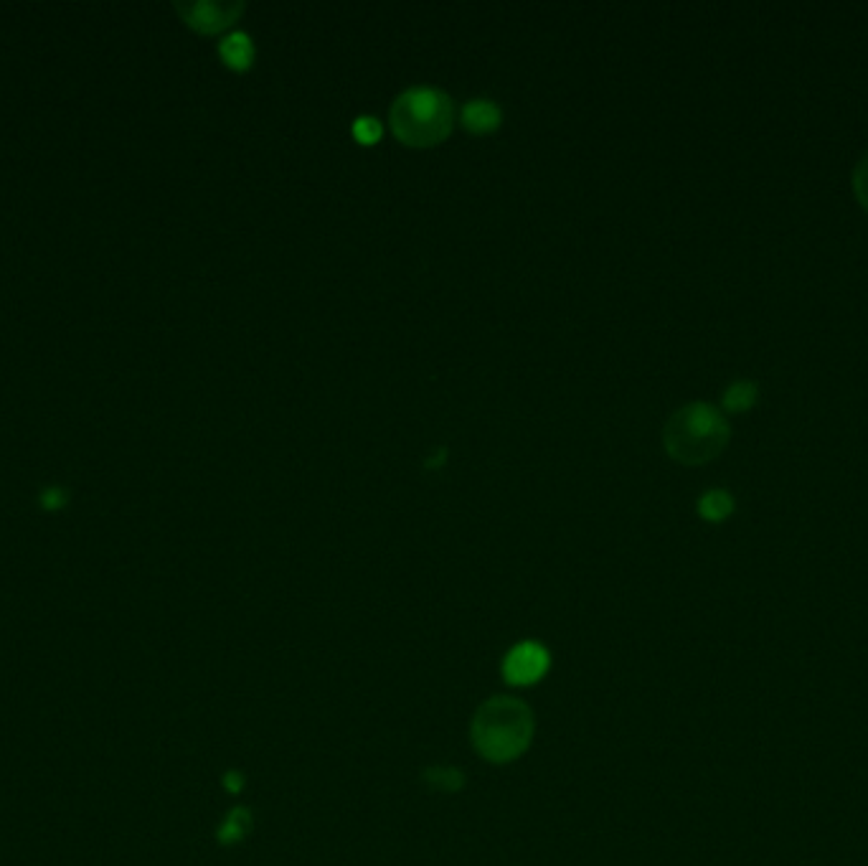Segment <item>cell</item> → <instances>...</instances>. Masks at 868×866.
I'll list each match as a JSON object with an SVG mask.
<instances>
[{
  "instance_id": "obj_1",
  "label": "cell",
  "mask_w": 868,
  "mask_h": 866,
  "mask_svg": "<svg viewBox=\"0 0 868 866\" xmlns=\"http://www.w3.org/2000/svg\"><path fill=\"white\" fill-rule=\"evenodd\" d=\"M536 714L524 698L511 694L486 698L470 719L473 750L490 765H511L531 750Z\"/></svg>"
},
{
  "instance_id": "obj_2",
  "label": "cell",
  "mask_w": 868,
  "mask_h": 866,
  "mask_svg": "<svg viewBox=\"0 0 868 866\" xmlns=\"http://www.w3.org/2000/svg\"><path fill=\"white\" fill-rule=\"evenodd\" d=\"M731 438V427L721 409L709 401H690L670 414L665 422L663 445L680 466H703L724 453Z\"/></svg>"
},
{
  "instance_id": "obj_3",
  "label": "cell",
  "mask_w": 868,
  "mask_h": 866,
  "mask_svg": "<svg viewBox=\"0 0 868 866\" xmlns=\"http://www.w3.org/2000/svg\"><path fill=\"white\" fill-rule=\"evenodd\" d=\"M389 125L409 148H434L455 128V104L439 87H409L391 102Z\"/></svg>"
},
{
  "instance_id": "obj_4",
  "label": "cell",
  "mask_w": 868,
  "mask_h": 866,
  "mask_svg": "<svg viewBox=\"0 0 868 866\" xmlns=\"http://www.w3.org/2000/svg\"><path fill=\"white\" fill-rule=\"evenodd\" d=\"M551 671L549 648L538 640H521L508 648V653L500 660V676L508 686L528 688L544 681V676Z\"/></svg>"
},
{
  "instance_id": "obj_5",
  "label": "cell",
  "mask_w": 868,
  "mask_h": 866,
  "mask_svg": "<svg viewBox=\"0 0 868 866\" xmlns=\"http://www.w3.org/2000/svg\"><path fill=\"white\" fill-rule=\"evenodd\" d=\"M178 14L183 15V21L198 31V34H218L224 28H229L231 24L239 21V15L244 14L242 0H231V3H217V0H198V3H176Z\"/></svg>"
},
{
  "instance_id": "obj_6",
  "label": "cell",
  "mask_w": 868,
  "mask_h": 866,
  "mask_svg": "<svg viewBox=\"0 0 868 866\" xmlns=\"http://www.w3.org/2000/svg\"><path fill=\"white\" fill-rule=\"evenodd\" d=\"M460 122L462 128L468 130V132H473V135H487V132L500 128L503 110H500V104L493 102V100H470V102L462 104Z\"/></svg>"
},
{
  "instance_id": "obj_7",
  "label": "cell",
  "mask_w": 868,
  "mask_h": 866,
  "mask_svg": "<svg viewBox=\"0 0 868 866\" xmlns=\"http://www.w3.org/2000/svg\"><path fill=\"white\" fill-rule=\"evenodd\" d=\"M218 53L224 59V64L234 72H246L255 64V41L249 39L244 31H234L227 39L218 43Z\"/></svg>"
},
{
  "instance_id": "obj_8",
  "label": "cell",
  "mask_w": 868,
  "mask_h": 866,
  "mask_svg": "<svg viewBox=\"0 0 868 866\" xmlns=\"http://www.w3.org/2000/svg\"><path fill=\"white\" fill-rule=\"evenodd\" d=\"M252 828H255L252 811L246 805H236V808H231L229 813L224 815L221 826L217 828V841L221 846H236L252 833Z\"/></svg>"
},
{
  "instance_id": "obj_9",
  "label": "cell",
  "mask_w": 868,
  "mask_h": 866,
  "mask_svg": "<svg viewBox=\"0 0 868 866\" xmlns=\"http://www.w3.org/2000/svg\"><path fill=\"white\" fill-rule=\"evenodd\" d=\"M421 783L434 793H442V795H455L465 788V773L455 765H427L421 770Z\"/></svg>"
},
{
  "instance_id": "obj_10",
  "label": "cell",
  "mask_w": 868,
  "mask_h": 866,
  "mask_svg": "<svg viewBox=\"0 0 868 866\" xmlns=\"http://www.w3.org/2000/svg\"><path fill=\"white\" fill-rule=\"evenodd\" d=\"M757 397H759V387H757V381L752 379H737V381H731L724 391V409L728 412H747V409H752L754 404H757Z\"/></svg>"
},
{
  "instance_id": "obj_11",
  "label": "cell",
  "mask_w": 868,
  "mask_h": 866,
  "mask_svg": "<svg viewBox=\"0 0 868 866\" xmlns=\"http://www.w3.org/2000/svg\"><path fill=\"white\" fill-rule=\"evenodd\" d=\"M734 511V496L728 491H721V488H714V491H706L699 498V514H701L706 521H724Z\"/></svg>"
},
{
  "instance_id": "obj_12",
  "label": "cell",
  "mask_w": 868,
  "mask_h": 866,
  "mask_svg": "<svg viewBox=\"0 0 868 866\" xmlns=\"http://www.w3.org/2000/svg\"><path fill=\"white\" fill-rule=\"evenodd\" d=\"M351 132H353V138H356L361 145H373V142L381 140L383 128L376 117L361 115L353 120V128H351Z\"/></svg>"
},
{
  "instance_id": "obj_13",
  "label": "cell",
  "mask_w": 868,
  "mask_h": 866,
  "mask_svg": "<svg viewBox=\"0 0 868 866\" xmlns=\"http://www.w3.org/2000/svg\"><path fill=\"white\" fill-rule=\"evenodd\" d=\"M854 194L858 198V204L868 211V153L854 168Z\"/></svg>"
},
{
  "instance_id": "obj_14",
  "label": "cell",
  "mask_w": 868,
  "mask_h": 866,
  "mask_svg": "<svg viewBox=\"0 0 868 866\" xmlns=\"http://www.w3.org/2000/svg\"><path fill=\"white\" fill-rule=\"evenodd\" d=\"M221 783H224V790L231 793V795H239L244 790V775L239 770H229L227 775L221 777Z\"/></svg>"
},
{
  "instance_id": "obj_15",
  "label": "cell",
  "mask_w": 868,
  "mask_h": 866,
  "mask_svg": "<svg viewBox=\"0 0 868 866\" xmlns=\"http://www.w3.org/2000/svg\"><path fill=\"white\" fill-rule=\"evenodd\" d=\"M41 501H43L46 508H52L53 511V508H62V505L66 504V496L62 488H49V491L41 496Z\"/></svg>"
},
{
  "instance_id": "obj_16",
  "label": "cell",
  "mask_w": 868,
  "mask_h": 866,
  "mask_svg": "<svg viewBox=\"0 0 868 866\" xmlns=\"http://www.w3.org/2000/svg\"><path fill=\"white\" fill-rule=\"evenodd\" d=\"M445 460H448V447H437V455H432V457L424 463V467H427V470H439V467L445 466Z\"/></svg>"
}]
</instances>
